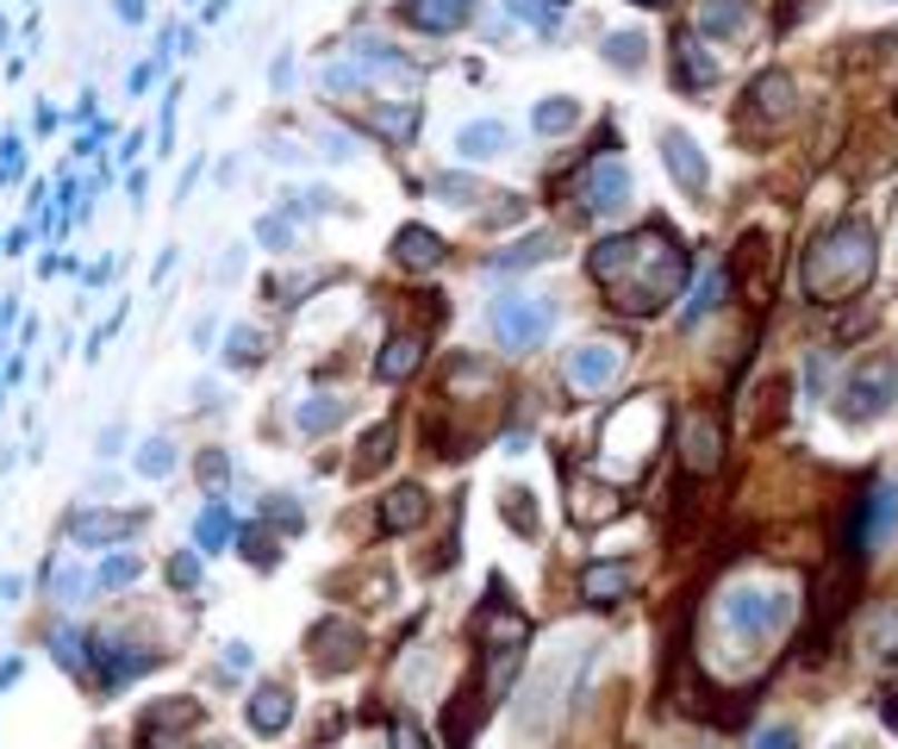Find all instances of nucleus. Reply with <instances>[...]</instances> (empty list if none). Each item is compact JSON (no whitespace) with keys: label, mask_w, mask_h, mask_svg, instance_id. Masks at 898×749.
I'll return each mask as SVG.
<instances>
[{"label":"nucleus","mask_w":898,"mask_h":749,"mask_svg":"<svg viewBox=\"0 0 898 749\" xmlns=\"http://www.w3.org/2000/svg\"><path fill=\"white\" fill-rule=\"evenodd\" d=\"M687 269H693L687 250H680L674 231H662V225H643V231H624V238H599L593 256H586V275L631 319L668 313V300L687 287Z\"/></svg>","instance_id":"nucleus-1"},{"label":"nucleus","mask_w":898,"mask_h":749,"mask_svg":"<svg viewBox=\"0 0 898 749\" xmlns=\"http://www.w3.org/2000/svg\"><path fill=\"white\" fill-rule=\"evenodd\" d=\"M874 263H880V256H874V225L842 219L805 250L799 282H805L811 300H849V294H861V287L874 282Z\"/></svg>","instance_id":"nucleus-2"},{"label":"nucleus","mask_w":898,"mask_h":749,"mask_svg":"<svg viewBox=\"0 0 898 749\" xmlns=\"http://www.w3.org/2000/svg\"><path fill=\"white\" fill-rule=\"evenodd\" d=\"M787 619H792V588H780V581H742V588H730L718 600V631L724 638L768 643Z\"/></svg>","instance_id":"nucleus-3"},{"label":"nucleus","mask_w":898,"mask_h":749,"mask_svg":"<svg viewBox=\"0 0 898 749\" xmlns=\"http://www.w3.org/2000/svg\"><path fill=\"white\" fill-rule=\"evenodd\" d=\"M892 400H898V363L874 356V363L849 368V382L836 394V413H842V425H874V418L892 413Z\"/></svg>","instance_id":"nucleus-4"},{"label":"nucleus","mask_w":898,"mask_h":749,"mask_svg":"<svg viewBox=\"0 0 898 749\" xmlns=\"http://www.w3.org/2000/svg\"><path fill=\"white\" fill-rule=\"evenodd\" d=\"M555 325V306L536 300V294H512V300H493V337L500 351H536Z\"/></svg>","instance_id":"nucleus-5"},{"label":"nucleus","mask_w":898,"mask_h":749,"mask_svg":"<svg viewBox=\"0 0 898 749\" xmlns=\"http://www.w3.org/2000/svg\"><path fill=\"white\" fill-rule=\"evenodd\" d=\"M194 725H200V700H157L138 718V743L144 749H181Z\"/></svg>","instance_id":"nucleus-6"},{"label":"nucleus","mask_w":898,"mask_h":749,"mask_svg":"<svg viewBox=\"0 0 898 749\" xmlns=\"http://www.w3.org/2000/svg\"><path fill=\"white\" fill-rule=\"evenodd\" d=\"M718 456H724V431H718V418L711 413L680 418V463H687V475H711Z\"/></svg>","instance_id":"nucleus-7"},{"label":"nucleus","mask_w":898,"mask_h":749,"mask_svg":"<svg viewBox=\"0 0 898 749\" xmlns=\"http://www.w3.org/2000/svg\"><path fill=\"white\" fill-rule=\"evenodd\" d=\"M618 368H624V344H581V351L568 356V382L581 387V394H599V387L618 382Z\"/></svg>","instance_id":"nucleus-8"},{"label":"nucleus","mask_w":898,"mask_h":749,"mask_svg":"<svg viewBox=\"0 0 898 749\" xmlns=\"http://www.w3.org/2000/svg\"><path fill=\"white\" fill-rule=\"evenodd\" d=\"M662 162H668V176H674V188H680V194H705V181H711L705 150H699V144L687 138L680 126H668V131H662Z\"/></svg>","instance_id":"nucleus-9"},{"label":"nucleus","mask_w":898,"mask_h":749,"mask_svg":"<svg viewBox=\"0 0 898 749\" xmlns=\"http://www.w3.org/2000/svg\"><path fill=\"white\" fill-rule=\"evenodd\" d=\"M313 662L325 674H337V669H349V662H356V656H363V631H356V624H344V619H318L313 624Z\"/></svg>","instance_id":"nucleus-10"},{"label":"nucleus","mask_w":898,"mask_h":749,"mask_svg":"<svg viewBox=\"0 0 898 749\" xmlns=\"http://www.w3.org/2000/svg\"><path fill=\"white\" fill-rule=\"evenodd\" d=\"M892 531H898V481H880V487L855 506V543H886Z\"/></svg>","instance_id":"nucleus-11"},{"label":"nucleus","mask_w":898,"mask_h":749,"mask_svg":"<svg viewBox=\"0 0 898 749\" xmlns=\"http://www.w3.org/2000/svg\"><path fill=\"white\" fill-rule=\"evenodd\" d=\"M586 207L593 213H624L631 207V169H624L618 157H605V162L586 169Z\"/></svg>","instance_id":"nucleus-12"},{"label":"nucleus","mask_w":898,"mask_h":749,"mask_svg":"<svg viewBox=\"0 0 898 749\" xmlns=\"http://www.w3.org/2000/svg\"><path fill=\"white\" fill-rule=\"evenodd\" d=\"M711 81H718V57H705L699 32L687 26V32L674 38V88L680 95H693V88H711Z\"/></svg>","instance_id":"nucleus-13"},{"label":"nucleus","mask_w":898,"mask_h":749,"mask_svg":"<svg viewBox=\"0 0 898 749\" xmlns=\"http://www.w3.org/2000/svg\"><path fill=\"white\" fill-rule=\"evenodd\" d=\"M581 593L593 607H618V600H631L637 593V562H593L581 574Z\"/></svg>","instance_id":"nucleus-14"},{"label":"nucleus","mask_w":898,"mask_h":749,"mask_svg":"<svg viewBox=\"0 0 898 749\" xmlns=\"http://www.w3.org/2000/svg\"><path fill=\"white\" fill-rule=\"evenodd\" d=\"M456 150H462V162H500L512 150V126L505 119H474V126L456 131Z\"/></svg>","instance_id":"nucleus-15"},{"label":"nucleus","mask_w":898,"mask_h":749,"mask_svg":"<svg viewBox=\"0 0 898 749\" xmlns=\"http://www.w3.org/2000/svg\"><path fill=\"white\" fill-rule=\"evenodd\" d=\"M568 512H574V525H605V519H618L624 512V500H618V487L612 481H574L568 487Z\"/></svg>","instance_id":"nucleus-16"},{"label":"nucleus","mask_w":898,"mask_h":749,"mask_svg":"<svg viewBox=\"0 0 898 749\" xmlns=\"http://www.w3.org/2000/svg\"><path fill=\"white\" fill-rule=\"evenodd\" d=\"M443 256H450V250H443V238H437V231H425V225H399V231H394V263H399V269H437Z\"/></svg>","instance_id":"nucleus-17"},{"label":"nucleus","mask_w":898,"mask_h":749,"mask_svg":"<svg viewBox=\"0 0 898 749\" xmlns=\"http://www.w3.org/2000/svg\"><path fill=\"white\" fill-rule=\"evenodd\" d=\"M468 0H406V26H418V32H456V26H468Z\"/></svg>","instance_id":"nucleus-18"},{"label":"nucleus","mask_w":898,"mask_h":749,"mask_svg":"<svg viewBox=\"0 0 898 749\" xmlns=\"http://www.w3.org/2000/svg\"><path fill=\"white\" fill-rule=\"evenodd\" d=\"M425 512H431V500H425V487H394V494L381 500V531H418L425 525Z\"/></svg>","instance_id":"nucleus-19"},{"label":"nucleus","mask_w":898,"mask_h":749,"mask_svg":"<svg viewBox=\"0 0 898 749\" xmlns=\"http://www.w3.org/2000/svg\"><path fill=\"white\" fill-rule=\"evenodd\" d=\"M742 26H749V0H699V13H693L699 38H730Z\"/></svg>","instance_id":"nucleus-20"},{"label":"nucleus","mask_w":898,"mask_h":749,"mask_svg":"<svg viewBox=\"0 0 898 749\" xmlns=\"http://www.w3.org/2000/svg\"><path fill=\"white\" fill-rule=\"evenodd\" d=\"M724 294H730V275H724V263H705V275L693 282V300H687L680 325H699V319H711V313L724 306Z\"/></svg>","instance_id":"nucleus-21"},{"label":"nucleus","mask_w":898,"mask_h":749,"mask_svg":"<svg viewBox=\"0 0 898 749\" xmlns=\"http://www.w3.org/2000/svg\"><path fill=\"white\" fill-rule=\"evenodd\" d=\"M244 712H250V731L275 737V731H287V718H294V700H287V687H256Z\"/></svg>","instance_id":"nucleus-22"},{"label":"nucleus","mask_w":898,"mask_h":749,"mask_svg":"<svg viewBox=\"0 0 898 749\" xmlns=\"http://www.w3.org/2000/svg\"><path fill=\"white\" fill-rule=\"evenodd\" d=\"M555 256V231H531V238H519L512 250H500L487 263L493 275H512V269H536V263H550Z\"/></svg>","instance_id":"nucleus-23"},{"label":"nucleus","mask_w":898,"mask_h":749,"mask_svg":"<svg viewBox=\"0 0 898 749\" xmlns=\"http://www.w3.org/2000/svg\"><path fill=\"white\" fill-rule=\"evenodd\" d=\"M792 95H799V88H792L787 69H768V76H761L756 88H749V100H756L761 119H787V112H792Z\"/></svg>","instance_id":"nucleus-24"},{"label":"nucleus","mask_w":898,"mask_h":749,"mask_svg":"<svg viewBox=\"0 0 898 749\" xmlns=\"http://www.w3.org/2000/svg\"><path fill=\"white\" fill-rule=\"evenodd\" d=\"M418 351H425V344H418L412 332H394L387 337V351H381V363H375V375L381 382H406L412 368H418Z\"/></svg>","instance_id":"nucleus-25"},{"label":"nucleus","mask_w":898,"mask_h":749,"mask_svg":"<svg viewBox=\"0 0 898 749\" xmlns=\"http://www.w3.org/2000/svg\"><path fill=\"white\" fill-rule=\"evenodd\" d=\"M643 50H649V38H637V32H612V38H605V63L624 69V76H637V69L649 63Z\"/></svg>","instance_id":"nucleus-26"},{"label":"nucleus","mask_w":898,"mask_h":749,"mask_svg":"<svg viewBox=\"0 0 898 749\" xmlns=\"http://www.w3.org/2000/svg\"><path fill=\"white\" fill-rule=\"evenodd\" d=\"M574 119H581V107H574V100H568V95H555V100H536V112H531V126L543 131V138H555V131H568V126H574Z\"/></svg>","instance_id":"nucleus-27"},{"label":"nucleus","mask_w":898,"mask_h":749,"mask_svg":"<svg viewBox=\"0 0 898 749\" xmlns=\"http://www.w3.org/2000/svg\"><path fill=\"white\" fill-rule=\"evenodd\" d=\"M344 413H349V406L337 394H318V400H306V406H299V431H313V437H318V431H332Z\"/></svg>","instance_id":"nucleus-28"},{"label":"nucleus","mask_w":898,"mask_h":749,"mask_svg":"<svg viewBox=\"0 0 898 749\" xmlns=\"http://www.w3.org/2000/svg\"><path fill=\"white\" fill-rule=\"evenodd\" d=\"M225 363H231V368H256V363H263V332L231 325V337H225Z\"/></svg>","instance_id":"nucleus-29"},{"label":"nucleus","mask_w":898,"mask_h":749,"mask_svg":"<svg viewBox=\"0 0 898 749\" xmlns=\"http://www.w3.org/2000/svg\"><path fill=\"white\" fill-rule=\"evenodd\" d=\"M387 450H394V425H375L363 437V456H356V469H349V475H375V469L387 463Z\"/></svg>","instance_id":"nucleus-30"},{"label":"nucleus","mask_w":898,"mask_h":749,"mask_svg":"<svg viewBox=\"0 0 898 749\" xmlns=\"http://www.w3.org/2000/svg\"><path fill=\"white\" fill-rule=\"evenodd\" d=\"M131 525H138L131 512H126V519H107V512H76V525H69V531H76V538H119V531H131Z\"/></svg>","instance_id":"nucleus-31"},{"label":"nucleus","mask_w":898,"mask_h":749,"mask_svg":"<svg viewBox=\"0 0 898 749\" xmlns=\"http://www.w3.org/2000/svg\"><path fill=\"white\" fill-rule=\"evenodd\" d=\"M138 469H144V475H169V469H175L169 444H162V437H150V444L138 450Z\"/></svg>","instance_id":"nucleus-32"},{"label":"nucleus","mask_w":898,"mask_h":749,"mask_svg":"<svg viewBox=\"0 0 898 749\" xmlns=\"http://www.w3.org/2000/svg\"><path fill=\"white\" fill-rule=\"evenodd\" d=\"M505 519H512V531H536V512H531V494H524V487L505 494Z\"/></svg>","instance_id":"nucleus-33"},{"label":"nucleus","mask_w":898,"mask_h":749,"mask_svg":"<svg viewBox=\"0 0 898 749\" xmlns=\"http://www.w3.org/2000/svg\"><path fill=\"white\" fill-rule=\"evenodd\" d=\"M437 194H443V200H456V207H468V200H481V181H468V176H437Z\"/></svg>","instance_id":"nucleus-34"},{"label":"nucleus","mask_w":898,"mask_h":749,"mask_svg":"<svg viewBox=\"0 0 898 749\" xmlns=\"http://www.w3.org/2000/svg\"><path fill=\"white\" fill-rule=\"evenodd\" d=\"M95 581H100V588H126V581H138V556H112Z\"/></svg>","instance_id":"nucleus-35"},{"label":"nucleus","mask_w":898,"mask_h":749,"mask_svg":"<svg viewBox=\"0 0 898 749\" xmlns=\"http://www.w3.org/2000/svg\"><path fill=\"white\" fill-rule=\"evenodd\" d=\"M749 749H799V731H792V725H761Z\"/></svg>","instance_id":"nucleus-36"},{"label":"nucleus","mask_w":898,"mask_h":749,"mask_svg":"<svg viewBox=\"0 0 898 749\" xmlns=\"http://www.w3.org/2000/svg\"><path fill=\"white\" fill-rule=\"evenodd\" d=\"M394 749H425V731L412 718H394Z\"/></svg>","instance_id":"nucleus-37"},{"label":"nucleus","mask_w":898,"mask_h":749,"mask_svg":"<svg viewBox=\"0 0 898 749\" xmlns=\"http://www.w3.org/2000/svg\"><path fill=\"white\" fill-rule=\"evenodd\" d=\"M169 581H175V588H194V556H175L169 562Z\"/></svg>","instance_id":"nucleus-38"},{"label":"nucleus","mask_w":898,"mask_h":749,"mask_svg":"<svg viewBox=\"0 0 898 749\" xmlns=\"http://www.w3.org/2000/svg\"><path fill=\"white\" fill-rule=\"evenodd\" d=\"M200 538H206V543H219V538H225V512H219V506L206 512V525H200Z\"/></svg>","instance_id":"nucleus-39"},{"label":"nucleus","mask_w":898,"mask_h":749,"mask_svg":"<svg viewBox=\"0 0 898 749\" xmlns=\"http://www.w3.org/2000/svg\"><path fill=\"white\" fill-rule=\"evenodd\" d=\"M631 7H649V13H662V7H674V0H631Z\"/></svg>","instance_id":"nucleus-40"},{"label":"nucleus","mask_w":898,"mask_h":749,"mask_svg":"<svg viewBox=\"0 0 898 749\" xmlns=\"http://www.w3.org/2000/svg\"><path fill=\"white\" fill-rule=\"evenodd\" d=\"M206 749H231V743H206Z\"/></svg>","instance_id":"nucleus-41"}]
</instances>
